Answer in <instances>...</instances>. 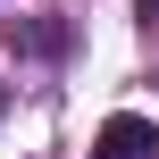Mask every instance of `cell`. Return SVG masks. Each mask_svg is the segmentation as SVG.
Instances as JSON below:
<instances>
[{
  "label": "cell",
  "instance_id": "cell-3",
  "mask_svg": "<svg viewBox=\"0 0 159 159\" xmlns=\"http://www.w3.org/2000/svg\"><path fill=\"white\" fill-rule=\"evenodd\" d=\"M0 109H8V84H0Z\"/></svg>",
  "mask_w": 159,
  "mask_h": 159
},
{
  "label": "cell",
  "instance_id": "cell-2",
  "mask_svg": "<svg viewBox=\"0 0 159 159\" xmlns=\"http://www.w3.org/2000/svg\"><path fill=\"white\" fill-rule=\"evenodd\" d=\"M25 50H42V59H59V50H67V25H25Z\"/></svg>",
  "mask_w": 159,
  "mask_h": 159
},
{
  "label": "cell",
  "instance_id": "cell-1",
  "mask_svg": "<svg viewBox=\"0 0 159 159\" xmlns=\"http://www.w3.org/2000/svg\"><path fill=\"white\" fill-rule=\"evenodd\" d=\"M92 159H159V126L134 117V109H117V117L92 134Z\"/></svg>",
  "mask_w": 159,
  "mask_h": 159
}]
</instances>
